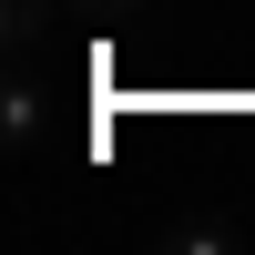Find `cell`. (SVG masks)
Here are the masks:
<instances>
[{
	"label": "cell",
	"mask_w": 255,
	"mask_h": 255,
	"mask_svg": "<svg viewBox=\"0 0 255 255\" xmlns=\"http://www.w3.org/2000/svg\"><path fill=\"white\" fill-rule=\"evenodd\" d=\"M0 133H10V153L41 143V82L31 72H10V92H0Z\"/></svg>",
	"instance_id": "6da1fadb"
},
{
	"label": "cell",
	"mask_w": 255,
	"mask_h": 255,
	"mask_svg": "<svg viewBox=\"0 0 255 255\" xmlns=\"http://www.w3.org/2000/svg\"><path fill=\"white\" fill-rule=\"evenodd\" d=\"M163 245H174V255H235V225L194 215V225H163Z\"/></svg>",
	"instance_id": "7a4b0ae2"
}]
</instances>
